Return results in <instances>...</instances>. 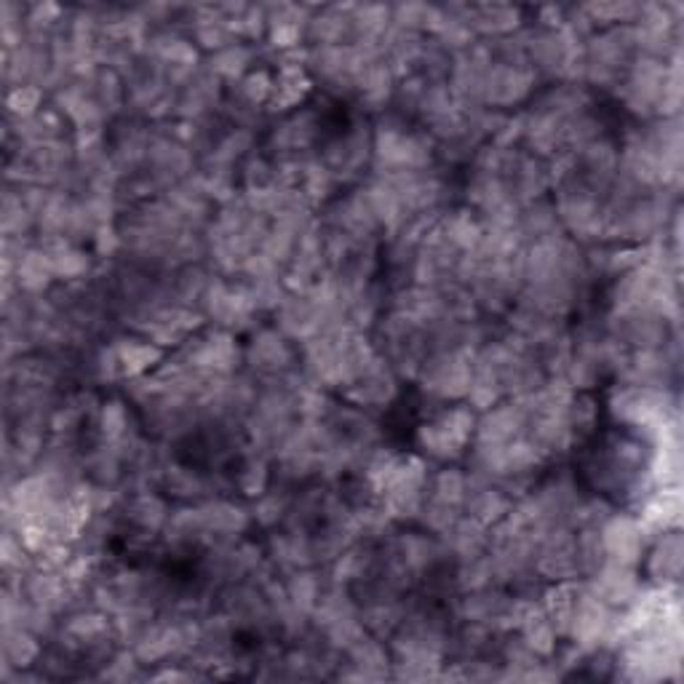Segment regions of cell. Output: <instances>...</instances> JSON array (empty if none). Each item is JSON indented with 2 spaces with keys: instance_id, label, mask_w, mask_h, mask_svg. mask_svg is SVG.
Wrapping results in <instances>:
<instances>
[{
  "instance_id": "obj_1",
  "label": "cell",
  "mask_w": 684,
  "mask_h": 684,
  "mask_svg": "<svg viewBox=\"0 0 684 684\" xmlns=\"http://www.w3.org/2000/svg\"><path fill=\"white\" fill-rule=\"evenodd\" d=\"M471 431H474V417L465 409H452L431 425L420 428V444L425 452L436 457H454L460 446L468 442Z\"/></svg>"
},
{
  "instance_id": "obj_2",
  "label": "cell",
  "mask_w": 684,
  "mask_h": 684,
  "mask_svg": "<svg viewBox=\"0 0 684 684\" xmlns=\"http://www.w3.org/2000/svg\"><path fill=\"white\" fill-rule=\"evenodd\" d=\"M604 564H623L631 567L642 554V526L631 519H612L602 526Z\"/></svg>"
},
{
  "instance_id": "obj_3",
  "label": "cell",
  "mask_w": 684,
  "mask_h": 684,
  "mask_svg": "<svg viewBox=\"0 0 684 684\" xmlns=\"http://www.w3.org/2000/svg\"><path fill=\"white\" fill-rule=\"evenodd\" d=\"M679 564H682V543H679V535H666L660 540V546L655 548L652 554V562H649V572L658 577V580H669V577H677L679 575Z\"/></svg>"
},
{
  "instance_id": "obj_4",
  "label": "cell",
  "mask_w": 684,
  "mask_h": 684,
  "mask_svg": "<svg viewBox=\"0 0 684 684\" xmlns=\"http://www.w3.org/2000/svg\"><path fill=\"white\" fill-rule=\"evenodd\" d=\"M286 599L291 602V607H297L300 612L316 609V604L322 599L316 577H313L311 572H297V575H291V580L286 583Z\"/></svg>"
},
{
  "instance_id": "obj_5",
  "label": "cell",
  "mask_w": 684,
  "mask_h": 684,
  "mask_svg": "<svg viewBox=\"0 0 684 684\" xmlns=\"http://www.w3.org/2000/svg\"><path fill=\"white\" fill-rule=\"evenodd\" d=\"M251 362L262 369H281L283 362H286V345L279 334L273 332H265L254 340V348H251Z\"/></svg>"
},
{
  "instance_id": "obj_6",
  "label": "cell",
  "mask_w": 684,
  "mask_h": 684,
  "mask_svg": "<svg viewBox=\"0 0 684 684\" xmlns=\"http://www.w3.org/2000/svg\"><path fill=\"white\" fill-rule=\"evenodd\" d=\"M38 107H41V88L33 86V83H19L16 88H11L8 94V110L14 116H19V121L25 118H33L38 116Z\"/></svg>"
},
{
  "instance_id": "obj_7",
  "label": "cell",
  "mask_w": 684,
  "mask_h": 684,
  "mask_svg": "<svg viewBox=\"0 0 684 684\" xmlns=\"http://www.w3.org/2000/svg\"><path fill=\"white\" fill-rule=\"evenodd\" d=\"M131 519L139 524V526H145V529H156V526H161L163 519H166V508H163V503L158 497L142 495V497H137L134 505H131Z\"/></svg>"
},
{
  "instance_id": "obj_8",
  "label": "cell",
  "mask_w": 684,
  "mask_h": 684,
  "mask_svg": "<svg viewBox=\"0 0 684 684\" xmlns=\"http://www.w3.org/2000/svg\"><path fill=\"white\" fill-rule=\"evenodd\" d=\"M246 51H243L241 46H228V48H222V51H217V56H214V73L217 76H222V78H239L243 73V67H246Z\"/></svg>"
},
{
  "instance_id": "obj_9",
  "label": "cell",
  "mask_w": 684,
  "mask_h": 684,
  "mask_svg": "<svg viewBox=\"0 0 684 684\" xmlns=\"http://www.w3.org/2000/svg\"><path fill=\"white\" fill-rule=\"evenodd\" d=\"M102 434L107 442H121L126 436V409L121 403H105L102 409Z\"/></svg>"
}]
</instances>
